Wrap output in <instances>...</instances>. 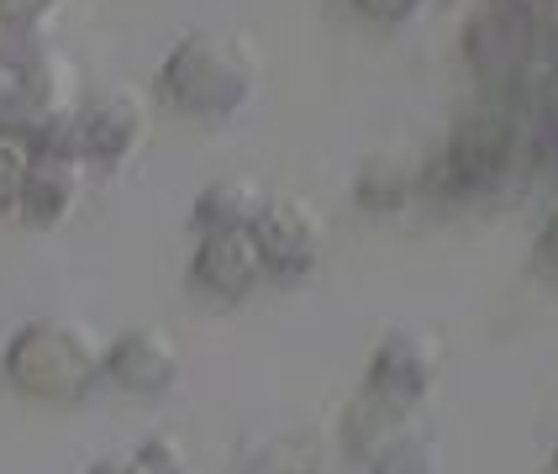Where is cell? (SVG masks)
<instances>
[{
  "mask_svg": "<svg viewBox=\"0 0 558 474\" xmlns=\"http://www.w3.org/2000/svg\"><path fill=\"white\" fill-rule=\"evenodd\" d=\"M264 63L253 48L248 32L232 27H195L185 32L163 63H158V95L190 117V122L221 126L232 117H243L258 95Z\"/></svg>",
  "mask_w": 558,
  "mask_h": 474,
  "instance_id": "cell-1",
  "label": "cell"
},
{
  "mask_svg": "<svg viewBox=\"0 0 558 474\" xmlns=\"http://www.w3.org/2000/svg\"><path fill=\"white\" fill-rule=\"evenodd\" d=\"M0 375L16 396L48 401V406H74L100 385V343L85 327L37 316L22 321L5 348H0Z\"/></svg>",
  "mask_w": 558,
  "mask_h": 474,
  "instance_id": "cell-2",
  "label": "cell"
},
{
  "mask_svg": "<svg viewBox=\"0 0 558 474\" xmlns=\"http://www.w3.org/2000/svg\"><path fill=\"white\" fill-rule=\"evenodd\" d=\"M517 158H522V126L500 100H485V106L464 111L459 126L448 132V143L422 163V190L453 195V200L485 195L517 169Z\"/></svg>",
  "mask_w": 558,
  "mask_h": 474,
  "instance_id": "cell-3",
  "label": "cell"
},
{
  "mask_svg": "<svg viewBox=\"0 0 558 474\" xmlns=\"http://www.w3.org/2000/svg\"><path fill=\"white\" fill-rule=\"evenodd\" d=\"M548 37L554 32L543 27L537 16H527L522 5L485 0V5H474V16L464 22V63L469 74L480 80V90L490 100H500V95H517L527 85L548 80V69H543Z\"/></svg>",
  "mask_w": 558,
  "mask_h": 474,
  "instance_id": "cell-4",
  "label": "cell"
},
{
  "mask_svg": "<svg viewBox=\"0 0 558 474\" xmlns=\"http://www.w3.org/2000/svg\"><path fill=\"white\" fill-rule=\"evenodd\" d=\"M148 126H154L148 95L132 90V85H111V90L80 100V111L69 122V143L90 169H126L143 154Z\"/></svg>",
  "mask_w": 558,
  "mask_h": 474,
  "instance_id": "cell-5",
  "label": "cell"
},
{
  "mask_svg": "<svg viewBox=\"0 0 558 474\" xmlns=\"http://www.w3.org/2000/svg\"><path fill=\"white\" fill-rule=\"evenodd\" d=\"M253 243L264 258V275L279 284L311 280L322 269V253H327V221L322 211L301 200V195H269L253 217Z\"/></svg>",
  "mask_w": 558,
  "mask_h": 474,
  "instance_id": "cell-6",
  "label": "cell"
},
{
  "mask_svg": "<svg viewBox=\"0 0 558 474\" xmlns=\"http://www.w3.org/2000/svg\"><path fill=\"white\" fill-rule=\"evenodd\" d=\"M80 100H85L80 69L48 42L37 59L16 69V137H27V143L69 137V122H74Z\"/></svg>",
  "mask_w": 558,
  "mask_h": 474,
  "instance_id": "cell-7",
  "label": "cell"
},
{
  "mask_svg": "<svg viewBox=\"0 0 558 474\" xmlns=\"http://www.w3.org/2000/svg\"><path fill=\"white\" fill-rule=\"evenodd\" d=\"M180 375H185V353L163 321L126 327L100 348V379H111L126 396H169Z\"/></svg>",
  "mask_w": 558,
  "mask_h": 474,
  "instance_id": "cell-8",
  "label": "cell"
},
{
  "mask_svg": "<svg viewBox=\"0 0 558 474\" xmlns=\"http://www.w3.org/2000/svg\"><path fill=\"white\" fill-rule=\"evenodd\" d=\"M85 185H90V163L74 154L69 137H53V143H32L27 154V180H22V206L16 217L27 227H43L53 232L80 211L85 200Z\"/></svg>",
  "mask_w": 558,
  "mask_h": 474,
  "instance_id": "cell-9",
  "label": "cell"
},
{
  "mask_svg": "<svg viewBox=\"0 0 558 474\" xmlns=\"http://www.w3.org/2000/svg\"><path fill=\"white\" fill-rule=\"evenodd\" d=\"M442 364H448V353L437 343V332H427V327H390L374 343L364 385L379 390V396H390V401L422 406L437 390V379H442Z\"/></svg>",
  "mask_w": 558,
  "mask_h": 474,
  "instance_id": "cell-10",
  "label": "cell"
},
{
  "mask_svg": "<svg viewBox=\"0 0 558 474\" xmlns=\"http://www.w3.org/2000/svg\"><path fill=\"white\" fill-rule=\"evenodd\" d=\"M190 280L217 301H248L269 275L248 227H221V232H201V243L190 253Z\"/></svg>",
  "mask_w": 558,
  "mask_h": 474,
  "instance_id": "cell-11",
  "label": "cell"
},
{
  "mask_svg": "<svg viewBox=\"0 0 558 474\" xmlns=\"http://www.w3.org/2000/svg\"><path fill=\"white\" fill-rule=\"evenodd\" d=\"M411 433H416V406L390 401V396H379L369 385L342 406V453L359 459V464H374L385 448H396Z\"/></svg>",
  "mask_w": 558,
  "mask_h": 474,
  "instance_id": "cell-12",
  "label": "cell"
},
{
  "mask_svg": "<svg viewBox=\"0 0 558 474\" xmlns=\"http://www.w3.org/2000/svg\"><path fill=\"white\" fill-rule=\"evenodd\" d=\"M422 163L427 158L405 154V148H379L359 163V174H353V200H359V211H369V217H396L405 211L416 195H422Z\"/></svg>",
  "mask_w": 558,
  "mask_h": 474,
  "instance_id": "cell-13",
  "label": "cell"
},
{
  "mask_svg": "<svg viewBox=\"0 0 558 474\" xmlns=\"http://www.w3.org/2000/svg\"><path fill=\"white\" fill-rule=\"evenodd\" d=\"M269 195L258 180L248 174H227V180H211V185L195 195V206H190V221H195V232H221V227H253L258 217V206H264Z\"/></svg>",
  "mask_w": 558,
  "mask_h": 474,
  "instance_id": "cell-14",
  "label": "cell"
},
{
  "mask_svg": "<svg viewBox=\"0 0 558 474\" xmlns=\"http://www.w3.org/2000/svg\"><path fill=\"white\" fill-rule=\"evenodd\" d=\"M369 474H442V453L427 433H411L396 448H385L369 464Z\"/></svg>",
  "mask_w": 558,
  "mask_h": 474,
  "instance_id": "cell-15",
  "label": "cell"
},
{
  "mask_svg": "<svg viewBox=\"0 0 558 474\" xmlns=\"http://www.w3.org/2000/svg\"><path fill=\"white\" fill-rule=\"evenodd\" d=\"M32 143L16 132H0V217H16L22 206V180H27Z\"/></svg>",
  "mask_w": 558,
  "mask_h": 474,
  "instance_id": "cell-16",
  "label": "cell"
},
{
  "mask_svg": "<svg viewBox=\"0 0 558 474\" xmlns=\"http://www.w3.org/2000/svg\"><path fill=\"white\" fill-rule=\"evenodd\" d=\"M364 22H379V27H405V22H416L433 0H348Z\"/></svg>",
  "mask_w": 558,
  "mask_h": 474,
  "instance_id": "cell-17",
  "label": "cell"
},
{
  "mask_svg": "<svg viewBox=\"0 0 558 474\" xmlns=\"http://www.w3.org/2000/svg\"><path fill=\"white\" fill-rule=\"evenodd\" d=\"M137 459H143L154 474H174L180 464H185V448H180L174 438H148L143 448H137Z\"/></svg>",
  "mask_w": 558,
  "mask_h": 474,
  "instance_id": "cell-18",
  "label": "cell"
},
{
  "mask_svg": "<svg viewBox=\"0 0 558 474\" xmlns=\"http://www.w3.org/2000/svg\"><path fill=\"white\" fill-rule=\"evenodd\" d=\"M537 122H543V137L558 148V63L548 69V80L537 85Z\"/></svg>",
  "mask_w": 558,
  "mask_h": 474,
  "instance_id": "cell-19",
  "label": "cell"
},
{
  "mask_svg": "<svg viewBox=\"0 0 558 474\" xmlns=\"http://www.w3.org/2000/svg\"><path fill=\"white\" fill-rule=\"evenodd\" d=\"M0 132H16V69L0 63Z\"/></svg>",
  "mask_w": 558,
  "mask_h": 474,
  "instance_id": "cell-20",
  "label": "cell"
},
{
  "mask_svg": "<svg viewBox=\"0 0 558 474\" xmlns=\"http://www.w3.org/2000/svg\"><path fill=\"white\" fill-rule=\"evenodd\" d=\"M537 258H543V269L558 280V211L543 221V232H537Z\"/></svg>",
  "mask_w": 558,
  "mask_h": 474,
  "instance_id": "cell-21",
  "label": "cell"
},
{
  "mask_svg": "<svg viewBox=\"0 0 558 474\" xmlns=\"http://www.w3.org/2000/svg\"><path fill=\"white\" fill-rule=\"evenodd\" d=\"M85 474H154L137 453H117V459H100V464H90Z\"/></svg>",
  "mask_w": 558,
  "mask_h": 474,
  "instance_id": "cell-22",
  "label": "cell"
},
{
  "mask_svg": "<svg viewBox=\"0 0 558 474\" xmlns=\"http://www.w3.org/2000/svg\"><path fill=\"white\" fill-rule=\"evenodd\" d=\"M174 474H195V470H190V464H180V470H174Z\"/></svg>",
  "mask_w": 558,
  "mask_h": 474,
  "instance_id": "cell-23",
  "label": "cell"
},
{
  "mask_svg": "<svg viewBox=\"0 0 558 474\" xmlns=\"http://www.w3.org/2000/svg\"><path fill=\"white\" fill-rule=\"evenodd\" d=\"M554 474H558V448H554Z\"/></svg>",
  "mask_w": 558,
  "mask_h": 474,
  "instance_id": "cell-24",
  "label": "cell"
}]
</instances>
